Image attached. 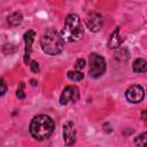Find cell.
Wrapping results in <instances>:
<instances>
[{"label":"cell","instance_id":"8fae6325","mask_svg":"<svg viewBox=\"0 0 147 147\" xmlns=\"http://www.w3.org/2000/svg\"><path fill=\"white\" fill-rule=\"evenodd\" d=\"M132 69L134 72L138 74H144L147 71V62L144 59H137L132 63Z\"/></svg>","mask_w":147,"mask_h":147},{"label":"cell","instance_id":"3957f363","mask_svg":"<svg viewBox=\"0 0 147 147\" xmlns=\"http://www.w3.org/2000/svg\"><path fill=\"white\" fill-rule=\"evenodd\" d=\"M40 46L44 53H46L47 55H57L63 51L64 40L61 37V33L53 29H49L41 36Z\"/></svg>","mask_w":147,"mask_h":147},{"label":"cell","instance_id":"44dd1931","mask_svg":"<svg viewBox=\"0 0 147 147\" xmlns=\"http://www.w3.org/2000/svg\"><path fill=\"white\" fill-rule=\"evenodd\" d=\"M31 84H32V85H36V80H34V79H32V80H31Z\"/></svg>","mask_w":147,"mask_h":147},{"label":"cell","instance_id":"7a4b0ae2","mask_svg":"<svg viewBox=\"0 0 147 147\" xmlns=\"http://www.w3.org/2000/svg\"><path fill=\"white\" fill-rule=\"evenodd\" d=\"M60 33L63 40L67 42L80 40L84 34V29L79 16L77 14H69L65 17L64 26Z\"/></svg>","mask_w":147,"mask_h":147},{"label":"cell","instance_id":"6da1fadb","mask_svg":"<svg viewBox=\"0 0 147 147\" xmlns=\"http://www.w3.org/2000/svg\"><path fill=\"white\" fill-rule=\"evenodd\" d=\"M55 129V123L53 121V118L48 115H37L32 118L31 123H30V133L31 136L39 140H46L48 139Z\"/></svg>","mask_w":147,"mask_h":147},{"label":"cell","instance_id":"52a82bcc","mask_svg":"<svg viewBox=\"0 0 147 147\" xmlns=\"http://www.w3.org/2000/svg\"><path fill=\"white\" fill-rule=\"evenodd\" d=\"M86 26L92 31V32H98L101 30L103 21H102V16L96 13V11H92L87 15L86 20H85Z\"/></svg>","mask_w":147,"mask_h":147},{"label":"cell","instance_id":"9c48e42d","mask_svg":"<svg viewBox=\"0 0 147 147\" xmlns=\"http://www.w3.org/2000/svg\"><path fill=\"white\" fill-rule=\"evenodd\" d=\"M36 37V32L33 30H29L24 33V42H25V51H24V62L30 64V55L32 52V44Z\"/></svg>","mask_w":147,"mask_h":147},{"label":"cell","instance_id":"9a60e30c","mask_svg":"<svg viewBox=\"0 0 147 147\" xmlns=\"http://www.w3.org/2000/svg\"><path fill=\"white\" fill-rule=\"evenodd\" d=\"M24 87H25L24 83H23V82H21V83H20V85H18V88H17V91H16V96H17L18 99H21V100H23V99L25 98Z\"/></svg>","mask_w":147,"mask_h":147},{"label":"cell","instance_id":"e0dca14e","mask_svg":"<svg viewBox=\"0 0 147 147\" xmlns=\"http://www.w3.org/2000/svg\"><path fill=\"white\" fill-rule=\"evenodd\" d=\"M29 65H30V69H31L32 72H36V74H37V72L39 71V64H38L37 61H31Z\"/></svg>","mask_w":147,"mask_h":147},{"label":"cell","instance_id":"277c9868","mask_svg":"<svg viewBox=\"0 0 147 147\" xmlns=\"http://www.w3.org/2000/svg\"><path fill=\"white\" fill-rule=\"evenodd\" d=\"M90 76L92 78H99L102 76L106 71V61L102 56H100L96 53H91L90 54Z\"/></svg>","mask_w":147,"mask_h":147},{"label":"cell","instance_id":"7c38bea8","mask_svg":"<svg viewBox=\"0 0 147 147\" xmlns=\"http://www.w3.org/2000/svg\"><path fill=\"white\" fill-rule=\"evenodd\" d=\"M22 21H23V15L20 11H15L7 17V22L10 26H17L22 23Z\"/></svg>","mask_w":147,"mask_h":147},{"label":"cell","instance_id":"ac0fdd59","mask_svg":"<svg viewBox=\"0 0 147 147\" xmlns=\"http://www.w3.org/2000/svg\"><path fill=\"white\" fill-rule=\"evenodd\" d=\"M85 67V60L84 59H78L77 62H76V69L77 70H80Z\"/></svg>","mask_w":147,"mask_h":147},{"label":"cell","instance_id":"8992f818","mask_svg":"<svg viewBox=\"0 0 147 147\" xmlns=\"http://www.w3.org/2000/svg\"><path fill=\"white\" fill-rule=\"evenodd\" d=\"M144 96H145V91L140 85H131L125 92V98L131 103L141 102Z\"/></svg>","mask_w":147,"mask_h":147},{"label":"cell","instance_id":"d6986e66","mask_svg":"<svg viewBox=\"0 0 147 147\" xmlns=\"http://www.w3.org/2000/svg\"><path fill=\"white\" fill-rule=\"evenodd\" d=\"M0 85H1V96H3L5 94H6V92H7V86H6V83H5V80L3 79H1V82H0Z\"/></svg>","mask_w":147,"mask_h":147},{"label":"cell","instance_id":"5bb4252c","mask_svg":"<svg viewBox=\"0 0 147 147\" xmlns=\"http://www.w3.org/2000/svg\"><path fill=\"white\" fill-rule=\"evenodd\" d=\"M134 144L139 145V146H147V132H144V133L139 134L134 139Z\"/></svg>","mask_w":147,"mask_h":147},{"label":"cell","instance_id":"30bf717a","mask_svg":"<svg viewBox=\"0 0 147 147\" xmlns=\"http://www.w3.org/2000/svg\"><path fill=\"white\" fill-rule=\"evenodd\" d=\"M119 31H121V29H119V26H117V28L113 31V33L110 34L109 40H108V47H109V48L115 49V48H117V47H119V46L122 45L123 38L121 37Z\"/></svg>","mask_w":147,"mask_h":147},{"label":"cell","instance_id":"4fadbf2b","mask_svg":"<svg viewBox=\"0 0 147 147\" xmlns=\"http://www.w3.org/2000/svg\"><path fill=\"white\" fill-rule=\"evenodd\" d=\"M68 78L70 79V80H74V82H79V80H82L83 78H84V75L79 71V70H77V71H68Z\"/></svg>","mask_w":147,"mask_h":147},{"label":"cell","instance_id":"ffe728a7","mask_svg":"<svg viewBox=\"0 0 147 147\" xmlns=\"http://www.w3.org/2000/svg\"><path fill=\"white\" fill-rule=\"evenodd\" d=\"M141 119H144L145 122H147V108L142 109V111H141Z\"/></svg>","mask_w":147,"mask_h":147},{"label":"cell","instance_id":"2e32d148","mask_svg":"<svg viewBox=\"0 0 147 147\" xmlns=\"http://www.w3.org/2000/svg\"><path fill=\"white\" fill-rule=\"evenodd\" d=\"M116 59H119V60H126L129 57V52L125 49V48H121L118 52H116Z\"/></svg>","mask_w":147,"mask_h":147},{"label":"cell","instance_id":"5b68a950","mask_svg":"<svg viewBox=\"0 0 147 147\" xmlns=\"http://www.w3.org/2000/svg\"><path fill=\"white\" fill-rule=\"evenodd\" d=\"M79 99V90L77 86L74 85H69L67 86L61 95H60V103L61 105H68L70 102H76Z\"/></svg>","mask_w":147,"mask_h":147},{"label":"cell","instance_id":"ba28073f","mask_svg":"<svg viewBox=\"0 0 147 147\" xmlns=\"http://www.w3.org/2000/svg\"><path fill=\"white\" fill-rule=\"evenodd\" d=\"M63 140L67 146H72L76 142V129L72 122H67L63 125Z\"/></svg>","mask_w":147,"mask_h":147}]
</instances>
